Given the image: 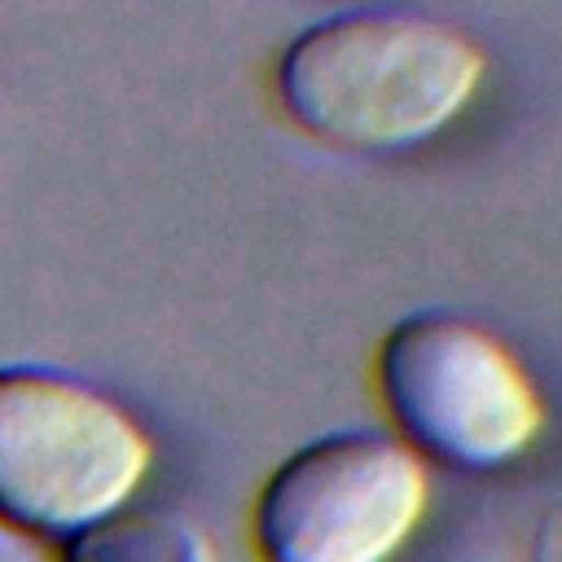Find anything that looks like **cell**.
<instances>
[{"mask_svg":"<svg viewBox=\"0 0 562 562\" xmlns=\"http://www.w3.org/2000/svg\"><path fill=\"white\" fill-rule=\"evenodd\" d=\"M61 562H215L211 540L162 514H119L61 544Z\"/></svg>","mask_w":562,"mask_h":562,"instance_id":"obj_5","label":"cell"},{"mask_svg":"<svg viewBox=\"0 0 562 562\" xmlns=\"http://www.w3.org/2000/svg\"><path fill=\"white\" fill-rule=\"evenodd\" d=\"M373 382L400 439L417 457L465 474L514 465L549 422L522 356L461 312L395 321L378 342Z\"/></svg>","mask_w":562,"mask_h":562,"instance_id":"obj_3","label":"cell"},{"mask_svg":"<svg viewBox=\"0 0 562 562\" xmlns=\"http://www.w3.org/2000/svg\"><path fill=\"white\" fill-rule=\"evenodd\" d=\"M154 470L145 422L53 364H0V522L75 540L119 514Z\"/></svg>","mask_w":562,"mask_h":562,"instance_id":"obj_2","label":"cell"},{"mask_svg":"<svg viewBox=\"0 0 562 562\" xmlns=\"http://www.w3.org/2000/svg\"><path fill=\"white\" fill-rule=\"evenodd\" d=\"M430 505L422 457L391 430L347 426L294 448L255 496L263 562H391Z\"/></svg>","mask_w":562,"mask_h":562,"instance_id":"obj_4","label":"cell"},{"mask_svg":"<svg viewBox=\"0 0 562 562\" xmlns=\"http://www.w3.org/2000/svg\"><path fill=\"white\" fill-rule=\"evenodd\" d=\"M531 562H562V505L540 518L531 540Z\"/></svg>","mask_w":562,"mask_h":562,"instance_id":"obj_6","label":"cell"},{"mask_svg":"<svg viewBox=\"0 0 562 562\" xmlns=\"http://www.w3.org/2000/svg\"><path fill=\"white\" fill-rule=\"evenodd\" d=\"M483 79V44L408 4L334 9L290 35L272 61L281 114L351 154H408L439 140L474 105Z\"/></svg>","mask_w":562,"mask_h":562,"instance_id":"obj_1","label":"cell"}]
</instances>
